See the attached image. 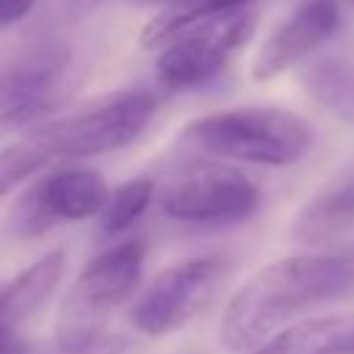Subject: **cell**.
I'll return each instance as SVG.
<instances>
[{"mask_svg": "<svg viewBox=\"0 0 354 354\" xmlns=\"http://www.w3.org/2000/svg\"><path fill=\"white\" fill-rule=\"evenodd\" d=\"M252 354H354V313L296 321Z\"/></svg>", "mask_w": 354, "mask_h": 354, "instance_id": "8fae6325", "label": "cell"}, {"mask_svg": "<svg viewBox=\"0 0 354 354\" xmlns=\"http://www.w3.org/2000/svg\"><path fill=\"white\" fill-rule=\"evenodd\" d=\"M44 163H50V158L41 149H36L30 141L0 149V196L8 194L22 180H28L33 171H39Z\"/></svg>", "mask_w": 354, "mask_h": 354, "instance_id": "ac0fdd59", "label": "cell"}, {"mask_svg": "<svg viewBox=\"0 0 354 354\" xmlns=\"http://www.w3.org/2000/svg\"><path fill=\"white\" fill-rule=\"evenodd\" d=\"M257 28V14L249 8L207 17L177 30L155 61L158 80L169 88H196L213 80L227 61L249 41Z\"/></svg>", "mask_w": 354, "mask_h": 354, "instance_id": "277c9868", "label": "cell"}, {"mask_svg": "<svg viewBox=\"0 0 354 354\" xmlns=\"http://www.w3.org/2000/svg\"><path fill=\"white\" fill-rule=\"evenodd\" d=\"M354 221V177H346L343 183L326 188L318 194L310 205L301 207V213L293 218L290 235L299 243H326L337 238L343 230H348Z\"/></svg>", "mask_w": 354, "mask_h": 354, "instance_id": "7c38bea8", "label": "cell"}, {"mask_svg": "<svg viewBox=\"0 0 354 354\" xmlns=\"http://www.w3.org/2000/svg\"><path fill=\"white\" fill-rule=\"evenodd\" d=\"M346 257V271H348V299L346 301H354V246L343 252Z\"/></svg>", "mask_w": 354, "mask_h": 354, "instance_id": "ffe728a7", "label": "cell"}, {"mask_svg": "<svg viewBox=\"0 0 354 354\" xmlns=\"http://www.w3.org/2000/svg\"><path fill=\"white\" fill-rule=\"evenodd\" d=\"M348 299V271L340 254H290L260 268L224 307L221 343L230 351H254L301 313Z\"/></svg>", "mask_w": 354, "mask_h": 354, "instance_id": "6da1fadb", "label": "cell"}, {"mask_svg": "<svg viewBox=\"0 0 354 354\" xmlns=\"http://www.w3.org/2000/svg\"><path fill=\"white\" fill-rule=\"evenodd\" d=\"M163 213L185 224H235L260 205L257 185L227 166H199L169 185Z\"/></svg>", "mask_w": 354, "mask_h": 354, "instance_id": "ba28073f", "label": "cell"}, {"mask_svg": "<svg viewBox=\"0 0 354 354\" xmlns=\"http://www.w3.org/2000/svg\"><path fill=\"white\" fill-rule=\"evenodd\" d=\"M53 72L25 69L0 77V133L33 119L53 94Z\"/></svg>", "mask_w": 354, "mask_h": 354, "instance_id": "4fadbf2b", "label": "cell"}, {"mask_svg": "<svg viewBox=\"0 0 354 354\" xmlns=\"http://www.w3.org/2000/svg\"><path fill=\"white\" fill-rule=\"evenodd\" d=\"M152 199V180L147 177H136L122 183L111 196L105 210L100 213V230L108 235H116L122 230H127L149 205Z\"/></svg>", "mask_w": 354, "mask_h": 354, "instance_id": "2e32d148", "label": "cell"}, {"mask_svg": "<svg viewBox=\"0 0 354 354\" xmlns=\"http://www.w3.org/2000/svg\"><path fill=\"white\" fill-rule=\"evenodd\" d=\"M130 340L124 335H116L111 329H94V332H69L55 335L50 354H124Z\"/></svg>", "mask_w": 354, "mask_h": 354, "instance_id": "e0dca14e", "label": "cell"}, {"mask_svg": "<svg viewBox=\"0 0 354 354\" xmlns=\"http://www.w3.org/2000/svg\"><path fill=\"white\" fill-rule=\"evenodd\" d=\"M227 271L230 263L218 254L194 257L166 268L130 310L133 326L149 337H160L185 326L199 310H205Z\"/></svg>", "mask_w": 354, "mask_h": 354, "instance_id": "8992f818", "label": "cell"}, {"mask_svg": "<svg viewBox=\"0 0 354 354\" xmlns=\"http://www.w3.org/2000/svg\"><path fill=\"white\" fill-rule=\"evenodd\" d=\"M33 6H36V0H0V28L19 22L22 17H28V11Z\"/></svg>", "mask_w": 354, "mask_h": 354, "instance_id": "d6986e66", "label": "cell"}, {"mask_svg": "<svg viewBox=\"0 0 354 354\" xmlns=\"http://www.w3.org/2000/svg\"><path fill=\"white\" fill-rule=\"evenodd\" d=\"M14 348H17V343H14L11 332H3V329H0V354H11Z\"/></svg>", "mask_w": 354, "mask_h": 354, "instance_id": "44dd1931", "label": "cell"}, {"mask_svg": "<svg viewBox=\"0 0 354 354\" xmlns=\"http://www.w3.org/2000/svg\"><path fill=\"white\" fill-rule=\"evenodd\" d=\"M66 268V252L53 249L36 263H30L25 271H19L8 285L0 288V329L14 332L17 324L36 315L47 299L61 285Z\"/></svg>", "mask_w": 354, "mask_h": 354, "instance_id": "30bf717a", "label": "cell"}, {"mask_svg": "<svg viewBox=\"0 0 354 354\" xmlns=\"http://www.w3.org/2000/svg\"><path fill=\"white\" fill-rule=\"evenodd\" d=\"M337 25H340V11L332 0H310L299 6L260 44L252 61V77L263 83L288 72L313 50H318L337 30Z\"/></svg>", "mask_w": 354, "mask_h": 354, "instance_id": "9c48e42d", "label": "cell"}, {"mask_svg": "<svg viewBox=\"0 0 354 354\" xmlns=\"http://www.w3.org/2000/svg\"><path fill=\"white\" fill-rule=\"evenodd\" d=\"M249 3H254V0H174L169 8H163L160 14H155L144 25L141 44L149 47V50H160L185 25L207 19V17H218V14L249 8Z\"/></svg>", "mask_w": 354, "mask_h": 354, "instance_id": "9a60e30c", "label": "cell"}, {"mask_svg": "<svg viewBox=\"0 0 354 354\" xmlns=\"http://www.w3.org/2000/svg\"><path fill=\"white\" fill-rule=\"evenodd\" d=\"M108 183L94 169H55L39 177L14 207V230L39 235L61 221H83L108 205Z\"/></svg>", "mask_w": 354, "mask_h": 354, "instance_id": "52a82bcc", "label": "cell"}, {"mask_svg": "<svg viewBox=\"0 0 354 354\" xmlns=\"http://www.w3.org/2000/svg\"><path fill=\"white\" fill-rule=\"evenodd\" d=\"M11 354H28V351H22V348H19V346H17V348H14V351H11Z\"/></svg>", "mask_w": 354, "mask_h": 354, "instance_id": "7402d4cb", "label": "cell"}, {"mask_svg": "<svg viewBox=\"0 0 354 354\" xmlns=\"http://www.w3.org/2000/svg\"><path fill=\"white\" fill-rule=\"evenodd\" d=\"M158 102L149 91H119L83 105L61 119H50L30 130L28 141L53 158H91L113 152L149 124Z\"/></svg>", "mask_w": 354, "mask_h": 354, "instance_id": "3957f363", "label": "cell"}, {"mask_svg": "<svg viewBox=\"0 0 354 354\" xmlns=\"http://www.w3.org/2000/svg\"><path fill=\"white\" fill-rule=\"evenodd\" d=\"M304 86L310 97L337 122L354 124V61H321L307 72Z\"/></svg>", "mask_w": 354, "mask_h": 354, "instance_id": "5bb4252c", "label": "cell"}, {"mask_svg": "<svg viewBox=\"0 0 354 354\" xmlns=\"http://www.w3.org/2000/svg\"><path fill=\"white\" fill-rule=\"evenodd\" d=\"M183 144L238 163L290 166L304 158L313 144L307 119L277 105H241L213 111L180 133Z\"/></svg>", "mask_w": 354, "mask_h": 354, "instance_id": "7a4b0ae2", "label": "cell"}, {"mask_svg": "<svg viewBox=\"0 0 354 354\" xmlns=\"http://www.w3.org/2000/svg\"><path fill=\"white\" fill-rule=\"evenodd\" d=\"M144 257L147 249L141 241H124L94 257L69 288L58 315L55 335L108 329L105 318L136 290Z\"/></svg>", "mask_w": 354, "mask_h": 354, "instance_id": "5b68a950", "label": "cell"}]
</instances>
